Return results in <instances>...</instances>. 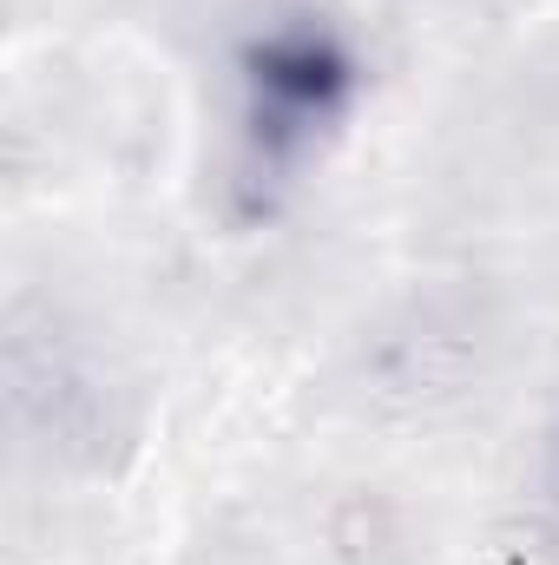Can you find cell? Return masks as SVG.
Segmentation results:
<instances>
[{
	"mask_svg": "<svg viewBox=\"0 0 559 565\" xmlns=\"http://www.w3.org/2000/svg\"><path fill=\"white\" fill-rule=\"evenodd\" d=\"M362 66L336 20L277 13L238 46V191L271 204L342 132Z\"/></svg>",
	"mask_w": 559,
	"mask_h": 565,
	"instance_id": "1",
	"label": "cell"
}]
</instances>
